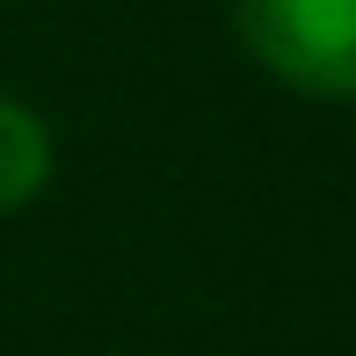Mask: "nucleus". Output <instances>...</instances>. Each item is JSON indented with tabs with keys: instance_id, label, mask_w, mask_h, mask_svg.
I'll return each instance as SVG.
<instances>
[{
	"instance_id": "nucleus-2",
	"label": "nucleus",
	"mask_w": 356,
	"mask_h": 356,
	"mask_svg": "<svg viewBox=\"0 0 356 356\" xmlns=\"http://www.w3.org/2000/svg\"><path fill=\"white\" fill-rule=\"evenodd\" d=\"M51 182V131L29 102L0 95V211H22Z\"/></svg>"
},
{
	"instance_id": "nucleus-1",
	"label": "nucleus",
	"mask_w": 356,
	"mask_h": 356,
	"mask_svg": "<svg viewBox=\"0 0 356 356\" xmlns=\"http://www.w3.org/2000/svg\"><path fill=\"white\" fill-rule=\"evenodd\" d=\"M233 29L284 88L356 95V0H233Z\"/></svg>"
}]
</instances>
